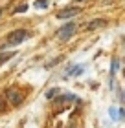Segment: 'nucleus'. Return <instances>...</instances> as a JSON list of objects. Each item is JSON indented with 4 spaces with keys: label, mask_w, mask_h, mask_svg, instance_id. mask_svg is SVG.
<instances>
[{
    "label": "nucleus",
    "mask_w": 125,
    "mask_h": 128,
    "mask_svg": "<svg viewBox=\"0 0 125 128\" xmlns=\"http://www.w3.org/2000/svg\"><path fill=\"white\" fill-rule=\"evenodd\" d=\"M35 8L37 9H46L48 4H46V0H37V2H35Z\"/></svg>",
    "instance_id": "nucleus-10"
},
{
    "label": "nucleus",
    "mask_w": 125,
    "mask_h": 128,
    "mask_svg": "<svg viewBox=\"0 0 125 128\" xmlns=\"http://www.w3.org/2000/svg\"><path fill=\"white\" fill-rule=\"evenodd\" d=\"M74 31H75V24H74V22H68V24H64L61 30L57 31V37L61 40H68L74 35Z\"/></svg>",
    "instance_id": "nucleus-2"
},
{
    "label": "nucleus",
    "mask_w": 125,
    "mask_h": 128,
    "mask_svg": "<svg viewBox=\"0 0 125 128\" xmlns=\"http://www.w3.org/2000/svg\"><path fill=\"white\" fill-rule=\"evenodd\" d=\"M11 57H15V51H9V53H4V55H0V64H4L6 60H9Z\"/></svg>",
    "instance_id": "nucleus-7"
},
{
    "label": "nucleus",
    "mask_w": 125,
    "mask_h": 128,
    "mask_svg": "<svg viewBox=\"0 0 125 128\" xmlns=\"http://www.w3.org/2000/svg\"><path fill=\"white\" fill-rule=\"evenodd\" d=\"M6 97H8V101L13 104V106H20V104H22V95H20L15 88L6 90Z\"/></svg>",
    "instance_id": "nucleus-3"
},
{
    "label": "nucleus",
    "mask_w": 125,
    "mask_h": 128,
    "mask_svg": "<svg viewBox=\"0 0 125 128\" xmlns=\"http://www.w3.org/2000/svg\"><path fill=\"white\" fill-rule=\"evenodd\" d=\"M120 115H121V117H125V110H121V112H120Z\"/></svg>",
    "instance_id": "nucleus-15"
},
{
    "label": "nucleus",
    "mask_w": 125,
    "mask_h": 128,
    "mask_svg": "<svg viewBox=\"0 0 125 128\" xmlns=\"http://www.w3.org/2000/svg\"><path fill=\"white\" fill-rule=\"evenodd\" d=\"M57 94H59V88H52L50 92H46V99H53Z\"/></svg>",
    "instance_id": "nucleus-9"
},
{
    "label": "nucleus",
    "mask_w": 125,
    "mask_h": 128,
    "mask_svg": "<svg viewBox=\"0 0 125 128\" xmlns=\"http://www.w3.org/2000/svg\"><path fill=\"white\" fill-rule=\"evenodd\" d=\"M81 72H83V66H75L74 70H68V75H70V77H77ZM68 75H66V77H68Z\"/></svg>",
    "instance_id": "nucleus-6"
},
{
    "label": "nucleus",
    "mask_w": 125,
    "mask_h": 128,
    "mask_svg": "<svg viewBox=\"0 0 125 128\" xmlns=\"http://www.w3.org/2000/svg\"><path fill=\"white\" fill-rule=\"evenodd\" d=\"M59 101H77V97L75 95H63Z\"/></svg>",
    "instance_id": "nucleus-11"
},
{
    "label": "nucleus",
    "mask_w": 125,
    "mask_h": 128,
    "mask_svg": "<svg viewBox=\"0 0 125 128\" xmlns=\"http://www.w3.org/2000/svg\"><path fill=\"white\" fill-rule=\"evenodd\" d=\"M109 114H110V117L114 119V121L118 119V115H120V114H118V110H114V108H109Z\"/></svg>",
    "instance_id": "nucleus-12"
},
{
    "label": "nucleus",
    "mask_w": 125,
    "mask_h": 128,
    "mask_svg": "<svg viewBox=\"0 0 125 128\" xmlns=\"http://www.w3.org/2000/svg\"><path fill=\"white\" fill-rule=\"evenodd\" d=\"M2 110H4V106H2V101H0V112H2Z\"/></svg>",
    "instance_id": "nucleus-16"
},
{
    "label": "nucleus",
    "mask_w": 125,
    "mask_h": 128,
    "mask_svg": "<svg viewBox=\"0 0 125 128\" xmlns=\"http://www.w3.org/2000/svg\"><path fill=\"white\" fill-rule=\"evenodd\" d=\"M101 26H105V20H92L90 24L87 26V31H92V30H96V28H101Z\"/></svg>",
    "instance_id": "nucleus-5"
},
{
    "label": "nucleus",
    "mask_w": 125,
    "mask_h": 128,
    "mask_svg": "<svg viewBox=\"0 0 125 128\" xmlns=\"http://www.w3.org/2000/svg\"><path fill=\"white\" fill-rule=\"evenodd\" d=\"M79 2H81V0H79Z\"/></svg>",
    "instance_id": "nucleus-17"
},
{
    "label": "nucleus",
    "mask_w": 125,
    "mask_h": 128,
    "mask_svg": "<svg viewBox=\"0 0 125 128\" xmlns=\"http://www.w3.org/2000/svg\"><path fill=\"white\" fill-rule=\"evenodd\" d=\"M118 68H120V62H118V60H112V64H110V77H114V73H116Z\"/></svg>",
    "instance_id": "nucleus-8"
},
{
    "label": "nucleus",
    "mask_w": 125,
    "mask_h": 128,
    "mask_svg": "<svg viewBox=\"0 0 125 128\" xmlns=\"http://www.w3.org/2000/svg\"><path fill=\"white\" fill-rule=\"evenodd\" d=\"M79 8H68V9H64V11H61V13H59L57 15V18H70V16H74V15H77V13H79Z\"/></svg>",
    "instance_id": "nucleus-4"
},
{
    "label": "nucleus",
    "mask_w": 125,
    "mask_h": 128,
    "mask_svg": "<svg viewBox=\"0 0 125 128\" xmlns=\"http://www.w3.org/2000/svg\"><path fill=\"white\" fill-rule=\"evenodd\" d=\"M26 9H28V6H19V8H17V13H24Z\"/></svg>",
    "instance_id": "nucleus-14"
},
{
    "label": "nucleus",
    "mask_w": 125,
    "mask_h": 128,
    "mask_svg": "<svg viewBox=\"0 0 125 128\" xmlns=\"http://www.w3.org/2000/svg\"><path fill=\"white\" fill-rule=\"evenodd\" d=\"M63 60V57H57V59H53L52 62H48V64H46V68H52L53 66V64H59V62H61Z\"/></svg>",
    "instance_id": "nucleus-13"
},
{
    "label": "nucleus",
    "mask_w": 125,
    "mask_h": 128,
    "mask_svg": "<svg viewBox=\"0 0 125 128\" xmlns=\"http://www.w3.org/2000/svg\"><path fill=\"white\" fill-rule=\"evenodd\" d=\"M28 38V33L24 30H17V31H11L8 35V44L9 46H19L20 42H24Z\"/></svg>",
    "instance_id": "nucleus-1"
}]
</instances>
